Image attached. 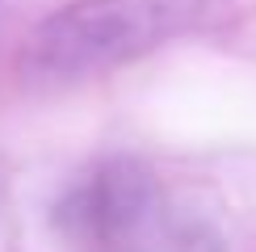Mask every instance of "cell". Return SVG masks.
<instances>
[{
    "mask_svg": "<svg viewBox=\"0 0 256 252\" xmlns=\"http://www.w3.org/2000/svg\"><path fill=\"white\" fill-rule=\"evenodd\" d=\"M206 0H72L38 21L21 50L30 80H84L134 63L185 34Z\"/></svg>",
    "mask_w": 256,
    "mask_h": 252,
    "instance_id": "1",
    "label": "cell"
},
{
    "mask_svg": "<svg viewBox=\"0 0 256 252\" xmlns=\"http://www.w3.org/2000/svg\"><path fill=\"white\" fill-rule=\"evenodd\" d=\"M156 210V185L147 176V168L130 160H114L97 168L63 206V218L72 231L97 244H118V240L134 236L138 227H147Z\"/></svg>",
    "mask_w": 256,
    "mask_h": 252,
    "instance_id": "2",
    "label": "cell"
}]
</instances>
